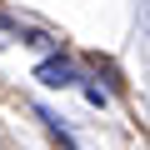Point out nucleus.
Masks as SVG:
<instances>
[{
	"mask_svg": "<svg viewBox=\"0 0 150 150\" xmlns=\"http://www.w3.org/2000/svg\"><path fill=\"white\" fill-rule=\"evenodd\" d=\"M35 80H45V85H70L75 75H70V65H65V60H45V65L35 70Z\"/></svg>",
	"mask_w": 150,
	"mask_h": 150,
	"instance_id": "obj_1",
	"label": "nucleus"
}]
</instances>
